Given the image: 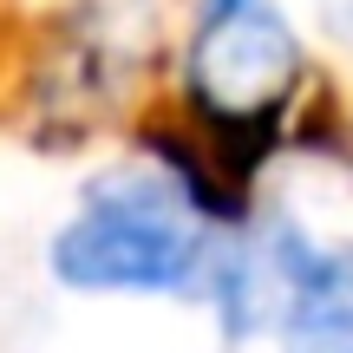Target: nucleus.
Returning a JSON list of instances; mask_svg holds the SVG:
<instances>
[{
    "instance_id": "4",
    "label": "nucleus",
    "mask_w": 353,
    "mask_h": 353,
    "mask_svg": "<svg viewBox=\"0 0 353 353\" xmlns=\"http://www.w3.org/2000/svg\"><path fill=\"white\" fill-rule=\"evenodd\" d=\"M321 13H327V26H334V33H353V0H321Z\"/></svg>"
},
{
    "instance_id": "3",
    "label": "nucleus",
    "mask_w": 353,
    "mask_h": 353,
    "mask_svg": "<svg viewBox=\"0 0 353 353\" xmlns=\"http://www.w3.org/2000/svg\"><path fill=\"white\" fill-rule=\"evenodd\" d=\"M281 353H353V249L321 255L314 281L301 288V301L288 314Z\"/></svg>"
},
{
    "instance_id": "2",
    "label": "nucleus",
    "mask_w": 353,
    "mask_h": 353,
    "mask_svg": "<svg viewBox=\"0 0 353 353\" xmlns=\"http://www.w3.org/2000/svg\"><path fill=\"white\" fill-rule=\"evenodd\" d=\"M294 79H301V46L268 0H203L196 7L183 52L190 118L255 144H281Z\"/></svg>"
},
{
    "instance_id": "1",
    "label": "nucleus",
    "mask_w": 353,
    "mask_h": 353,
    "mask_svg": "<svg viewBox=\"0 0 353 353\" xmlns=\"http://www.w3.org/2000/svg\"><path fill=\"white\" fill-rule=\"evenodd\" d=\"M196 223L176 183L151 176H99L79 216L52 236V275L65 288H183L196 275Z\"/></svg>"
}]
</instances>
